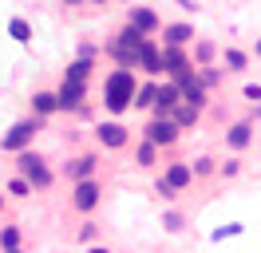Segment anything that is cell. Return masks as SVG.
Listing matches in <instances>:
<instances>
[{
    "label": "cell",
    "instance_id": "cell-26",
    "mask_svg": "<svg viewBox=\"0 0 261 253\" xmlns=\"http://www.w3.org/2000/svg\"><path fill=\"white\" fill-rule=\"evenodd\" d=\"M210 56H214V44H198V60L206 63V60H210Z\"/></svg>",
    "mask_w": 261,
    "mask_h": 253
},
{
    "label": "cell",
    "instance_id": "cell-31",
    "mask_svg": "<svg viewBox=\"0 0 261 253\" xmlns=\"http://www.w3.org/2000/svg\"><path fill=\"white\" fill-rule=\"evenodd\" d=\"M95 4H103V0H95Z\"/></svg>",
    "mask_w": 261,
    "mask_h": 253
},
{
    "label": "cell",
    "instance_id": "cell-25",
    "mask_svg": "<svg viewBox=\"0 0 261 253\" xmlns=\"http://www.w3.org/2000/svg\"><path fill=\"white\" fill-rule=\"evenodd\" d=\"M194 170H198V174H210V170H214V162H210V158H198Z\"/></svg>",
    "mask_w": 261,
    "mask_h": 253
},
{
    "label": "cell",
    "instance_id": "cell-20",
    "mask_svg": "<svg viewBox=\"0 0 261 253\" xmlns=\"http://www.w3.org/2000/svg\"><path fill=\"white\" fill-rule=\"evenodd\" d=\"M135 107H154V87H143L139 91V99H130Z\"/></svg>",
    "mask_w": 261,
    "mask_h": 253
},
{
    "label": "cell",
    "instance_id": "cell-8",
    "mask_svg": "<svg viewBox=\"0 0 261 253\" xmlns=\"http://www.w3.org/2000/svg\"><path fill=\"white\" fill-rule=\"evenodd\" d=\"M75 206H80V210H95L99 206V182H91V178L80 182V186H75Z\"/></svg>",
    "mask_w": 261,
    "mask_h": 253
},
{
    "label": "cell",
    "instance_id": "cell-5",
    "mask_svg": "<svg viewBox=\"0 0 261 253\" xmlns=\"http://www.w3.org/2000/svg\"><path fill=\"white\" fill-rule=\"evenodd\" d=\"M178 139V127L170 123V119H154V123L147 127V142L150 146H166V142Z\"/></svg>",
    "mask_w": 261,
    "mask_h": 253
},
{
    "label": "cell",
    "instance_id": "cell-15",
    "mask_svg": "<svg viewBox=\"0 0 261 253\" xmlns=\"http://www.w3.org/2000/svg\"><path fill=\"white\" fill-rule=\"evenodd\" d=\"M249 131H253L249 123H238L233 131H229V146H233V150H242L245 142H249Z\"/></svg>",
    "mask_w": 261,
    "mask_h": 253
},
{
    "label": "cell",
    "instance_id": "cell-28",
    "mask_svg": "<svg viewBox=\"0 0 261 253\" xmlns=\"http://www.w3.org/2000/svg\"><path fill=\"white\" fill-rule=\"evenodd\" d=\"M64 4H83V0H64Z\"/></svg>",
    "mask_w": 261,
    "mask_h": 253
},
{
    "label": "cell",
    "instance_id": "cell-4",
    "mask_svg": "<svg viewBox=\"0 0 261 253\" xmlns=\"http://www.w3.org/2000/svg\"><path fill=\"white\" fill-rule=\"evenodd\" d=\"M32 135H36V123L32 119H24V123H16L8 135H4V150H24L28 142H32Z\"/></svg>",
    "mask_w": 261,
    "mask_h": 253
},
{
    "label": "cell",
    "instance_id": "cell-19",
    "mask_svg": "<svg viewBox=\"0 0 261 253\" xmlns=\"http://www.w3.org/2000/svg\"><path fill=\"white\" fill-rule=\"evenodd\" d=\"M194 119H198V111H190V107H182L178 115H174V119H170V123H174V127H190V123H194Z\"/></svg>",
    "mask_w": 261,
    "mask_h": 253
},
{
    "label": "cell",
    "instance_id": "cell-24",
    "mask_svg": "<svg viewBox=\"0 0 261 253\" xmlns=\"http://www.w3.org/2000/svg\"><path fill=\"white\" fill-rule=\"evenodd\" d=\"M8 194L24 198V194H28V182H24V178H12V182H8Z\"/></svg>",
    "mask_w": 261,
    "mask_h": 253
},
{
    "label": "cell",
    "instance_id": "cell-13",
    "mask_svg": "<svg viewBox=\"0 0 261 253\" xmlns=\"http://www.w3.org/2000/svg\"><path fill=\"white\" fill-rule=\"evenodd\" d=\"M67 174H71V178H80V182H87V178H91V174H95V158H91V155H83V158H75V162H71V166H67Z\"/></svg>",
    "mask_w": 261,
    "mask_h": 253
},
{
    "label": "cell",
    "instance_id": "cell-22",
    "mask_svg": "<svg viewBox=\"0 0 261 253\" xmlns=\"http://www.w3.org/2000/svg\"><path fill=\"white\" fill-rule=\"evenodd\" d=\"M16 241H20V234L12 230V225H8L4 234H0V245H4V249H16Z\"/></svg>",
    "mask_w": 261,
    "mask_h": 253
},
{
    "label": "cell",
    "instance_id": "cell-23",
    "mask_svg": "<svg viewBox=\"0 0 261 253\" xmlns=\"http://www.w3.org/2000/svg\"><path fill=\"white\" fill-rule=\"evenodd\" d=\"M139 162H143V166H150V162H154V146H150V142H143V146H139Z\"/></svg>",
    "mask_w": 261,
    "mask_h": 253
},
{
    "label": "cell",
    "instance_id": "cell-7",
    "mask_svg": "<svg viewBox=\"0 0 261 253\" xmlns=\"http://www.w3.org/2000/svg\"><path fill=\"white\" fill-rule=\"evenodd\" d=\"M80 103H83V83H67V79H64V87H60V95H56V107L75 111Z\"/></svg>",
    "mask_w": 261,
    "mask_h": 253
},
{
    "label": "cell",
    "instance_id": "cell-10",
    "mask_svg": "<svg viewBox=\"0 0 261 253\" xmlns=\"http://www.w3.org/2000/svg\"><path fill=\"white\" fill-rule=\"evenodd\" d=\"M130 28L147 36V32H154V28H159V16L150 12V8H130Z\"/></svg>",
    "mask_w": 261,
    "mask_h": 253
},
{
    "label": "cell",
    "instance_id": "cell-9",
    "mask_svg": "<svg viewBox=\"0 0 261 253\" xmlns=\"http://www.w3.org/2000/svg\"><path fill=\"white\" fill-rule=\"evenodd\" d=\"M159 60H163V67L170 71V75H186V67H190V63H186V56H182L178 47H166V52H159Z\"/></svg>",
    "mask_w": 261,
    "mask_h": 253
},
{
    "label": "cell",
    "instance_id": "cell-30",
    "mask_svg": "<svg viewBox=\"0 0 261 253\" xmlns=\"http://www.w3.org/2000/svg\"><path fill=\"white\" fill-rule=\"evenodd\" d=\"M91 253H107V249H91Z\"/></svg>",
    "mask_w": 261,
    "mask_h": 253
},
{
    "label": "cell",
    "instance_id": "cell-14",
    "mask_svg": "<svg viewBox=\"0 0 261 253\" xmlns=\"http://www.w3.org/2000/svg\"><path fill=\"white\" fill-rule=\"evenodd\" d=\"M186 182H190V166H182V162H174V166L166 170V186H170V190H182Z\"/></svg>",
    "mask_w": 261,
    "mask_h": 253
},
{
    "label": "cell",
    "instance_id": "cell-6",
    "mask_svg": "<svg viewBox=\"0 0 261 253\" xmlns=\"http://www.w3.org/2000/svg\"><path fill=\"white\" fill-rule=\"evenodd\" d=\"M135 63H143V67H147L150 75H159V71H163V60H159V47L150 44V40H143V44H139V52H135Z\"/></svg>",
    "mask_w": 261,
    "mask_h": 253
},
{
    "label": "cell",
    "instance_id": "cell-18",
    "mask_svg": "<svg viewBox=\"0 0 261 253\" xmlns=\"http://www.w3.org/2000/svg\"><path fill=\"white\" fill-rule=\"evenodd\" d=\"M8 32H12V40H20V44H28V40H32L28 20H12V24H8Z\"/></svg>",
    "mask_w": 261,
    "mask_h": 253
},
{
    "label": "cell",
    "instance_id": "cell-21",
    "mask_svg": "<svg viewBox=\"0 0 261 253\" xmlns=\"http://www.w3.org/2000/svg\"><path fill=\"white\" fill-rule=\"evenodd\" d=\"M226 63H229V71H242V67H245V56L229 47V52H226Z\"/></svg>",
    "mask_w": 261,
    "mask_h": 253
},
{
    "label": "cell",
    "instance_id": "cell-32",
    "mask_svg": "<svg viewBox=\"0 0 261 253\" xmlns=\"http://www.w3.org/2000/svg\"><path fill=\"white\" fill-rule=\"evenodd\" d=\"M0 206H4V198H0Z\"/></svg>",
    "mask_w": 261,
    "mask_h": 253
},
{
    "label": "cell",
    "instance_id": "cell-3",
    "mask_svg": "<svg viewBox=\"0 0 261 253\" xmlns=\"http://www.w3.org/2000/svg\"><path fill=\"white\" fill-rule=\"evenodd\" d=\"M143 40H147V36H143V32H135L127 24V28L119 32V40H115V60H119V63H135V52H139Z\"/></svg>",
    "mask_w": 261,
    "mask_h": 253
},
{
    "label": "cell",
    "instance_id": "cell-16",
    "mask_svg": "<svg viewBox=\"0 0 261 253\" xmlns=\"http://www.w3.org/2000/svg\"><path fill=\"white\" fill-rule=\"evenodd\" d=\"M87 71H91V60H75L71 67H67V83H83Z\"/></svg>",
    "mask_w": 261,
    "mask_h": 253
},
{
    "label": "cell",
    "instance_id": "cell-17",
    "mask_svg": "<svg viewBox=\"0 0 261 253\" xmlns=\"http://www.w3.org/2000/svg\"><path fill=\"white\" fill-rule=\"evenodd\" d=\"M32 107L40 111V115H51V111H56V95H51V91H40L32 99Z\"/></svg>",
    "mask_w": 261,
    "mask_h": 253
},
{
    "label": "cell",
    "instance_id": "cell-1",
    "mask_svg": "<svg viewBox=\"0 0 261 253\" xmlns=\"http://www.w3.org/2000/svg\"><path fill=\"white\" fill-rule=\"evenodd\" d=\"M130 95H135V75H130L127 67H119V71H111V79H107V107L119 115V111L130 107Z\"/></svg>",
    "mask_w": 261,
    "mask_h": 253
},
{
    "label": "cell",
    "instance_id": "cell-12",
    "mask_svg": "<svg viewBox=\"0 0 261 253\" xmlns=\"http://www.w3.org/2000/svg\"><path fill=\"white\" fill-rule=\"evenodd\" d=\"M186 40H194V28H190V24H170V28H166V47H182Z\"/></svg>",
    "mask_w": 261,
    "mask_h": 253
},
{
    "label": "cell",
    "instance_id": "cell-27",
    "mask_svg": "<svg viewBox=\"0 0 261 253\" xmlns=\"http://www.w3.org/2000/svg\"><path fill=\"white\" fill-rule=\"evenodd\" d=\"M245 99H253V103L261 99V87H257V83H249V87H245Z\"/></svg>",
    "mask_w": 261,
    "mask_h": 253
},
{
    "label": "cell",
    "instance_id": "cell-29",
    "mask_svg": "<svg viewBox=\"0 0 261 253\" xmlns=\"http://www.w3.org/2000/svg\"><path fill=\"white\" fill-rule=\"evenodd\" d=\"M257 56H261V40H257Z\"/></svg>",
    "mask_w": 261,
    "mask_h": 253
},
{
    "label": "cell",
    "instance_id": "cell-2",
    "mask_svg": "<svg viewBox=\"0 0 261 253\" xmlns=\"http://www.w3.org/2000/svg\"><path fill=\"white\" fill-rule=\"evenodd\" d=\"M20 174H24L28 186H48L51 182V170L44 166V158L32 155V150H20Z\"/></svg>",
    "mask_w": 261,
    "mask_h": 253
},
{
    "label": "cell",
    "instance_id": "cell-11",
    "mask_svg": "<svg viewBox=\"0 0 261 253\" xmlns=\"http://www.w3.org/2000/svg\"><path fill=\"white\" fill-rule=\"evenodd\" d=\"M99 139L107 142V146H123L127 142V127L123 123H99Z\"/></svg>",
    "mask_w": 261,
    "mask_h": 253
}]
</instances>
